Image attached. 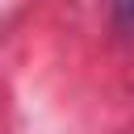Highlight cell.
<instances>
[{"instance_id":"cell-1","label":"cell","mask_w":134,"mask_h":134,"mask_svg":"<svg viewBox=\"0 0 134 134\" xmlns=\"http://www.w3.org/2000/svg\"><path fill=\"white\" fill-rule=\"evenodd\" d=\"M113 25L134 38V0H113Z\"/></svg>"}]
</instances>
